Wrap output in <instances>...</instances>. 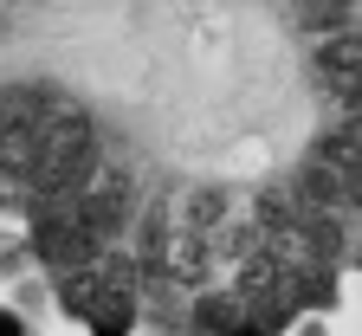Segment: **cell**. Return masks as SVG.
Instances as JSON below:
<instances>
[{
    "instance_id": "1",
    "label": "cell",
    "mask_w": 362,
    "mask_h": 336,
    "mask_svg": "<svg viewBox=\"0 0 362 336\" xmlns=\"http://www.w3.org/2000/svg\"><path fill=\"white\" fill-rule=\"evenodd\" d=\"M104 149H98V123H90L78 104H59L45 117V136H39V168L26 175V187L39 201H71L78 187L98 175Z\"/></svg>"
},
{
    "instance_id": "2",
    "label": "cell",
    "mask_w": 362,
    "mask_h": 336,
    "mask_svg": "<svg viewBox=\"0 0 362 336\" xmlns=\"http://www.w3.org/2000/svg\"><path fill=\"white\" fill-rule=\"evenodd\" d=\"M71 220L98 239V246H110V239L136 220V175L123 162H98V175L71 195Z\"/></svg>"
},
{
    "instance_id": "3",
    "label": "cell",
    "mask_w": 362,
    "mask_h": 336,
    "mask_svg": "<svg viewBox=\"0 0 362 336\" xmlns=\"http://www.w3.org/2000/svg\"><path fill=\"white\" fill-rule=\"evenodd\" d=\"M33 253H39V265H52V272H84L104 246L71 220V201H39L33 195Z\"/></svg>"
},
{
    "instance_id": "4",
    "label": "cell",
    "mask_w": 362,
    "mask_h": 336,
    "mask_svg": "<svg viewBox=\"0 0 362 336\" xmlns=\"http://www.w3.org/2000/svg\"><path fill=\"white\" fill-rule=\"evenodd\" d=\"M356 65H362V39H356V26H349V33H330V45L317 52V78L337 91L343 117H356Z\"/></svg>"
},
{
    "instance_id": "5",
    "label": "cell",
    "mask_w": 362,
    "mask_h": 336,
    "mask_svg": "<svg viewBox=\"0 0 362 336\" xmlns=\"http://www.w3.org/2000/svg\"><path fill=\"white\" fill-rule=\"evenodd\" d=\"M168 239H175V207L168 201H149L143 214H136V272H143V278H162Z\"/></svg>"
},
{
    "instance_id": "6",
    "label": "cell",
    "mask_w": 362,
    "mask_h": 336,
    "mask_svg": "<svg viewBox=\"0 0 362 336\" xmlns=\"http://www.w3.org/2000/svg\"><path fill=\"white\" fill-rule=\"evenodd\" d=\"M252 226L265 246H291V226H298V201H291V187H259V201H252Z\"/></svg>"
},
{
    "instance_id": "7",
    "label": "cell",
    "mask_w": 362,
    "mask_h": 336,
    "mask_svg": "<svg viewBox=\"0 0 362 336\" xmlns=\"http://www.w3.org/2000/svg\"><path fill=\"white\" fill-rule=\"evenodd\" d=\"M291 26L298 33H349L356 0H291Z\"/></svg>"
},
{
    "instance_id": "8",
    "label": "cell",
    "mask_w": 362,
    "mask_h": 336,
    "mask_svg": "<svg viewBox=\"0 0 362 336\" xmlns=\"http://www.w3.org/2000/svg\"><path fill=\"white\" fill-rule=\"evenodd\" d=\"M226 214H233V195H226V187H194V195L181 201V220H175V226H188V233H220Z\"/></svg>"
},
{
    "instance_id": "9",
    "label": "cell",
    "mask_w": 362,
    "mask_h": 336,
    "mask_svg": "<svg viewBox=\"0 0 362 336\" xmlns=\"http://www.w3.org/2000/svg\"><path fill=\"white\" fill-rule=\"evenodd\" d=\"M317 162H330V168H356V156H362V129H356V117H337L324 136H317V149H310Z\"/></svg>"
},
{
    "instance_id": "10",
    "label": "cell",
    "mask_w": 362,
    "mask_h": 336,
    "mask_svg": "<svg viewBox=\"0 0 362 336\" xmlns=\"http://www.w3.org/2000/svg\"><path fill=\"white\" fill-rule=\"evenodd\" d=\"M90 336H129V323H136V291H104L98 304H90Z\"/></svg>"
},
{
    "instance_id": "11",
    "label": "cell",
    "mask_w": 362,
    "mask_h": 336,
    "mask_svg": "<svg viewBox=\"0 0 362 336\" xmlns=\"http://www.w3.org/2000/svg\"><path fill=\"white\" fill-rule=\"evenodd\" d=\"M194 330L201 336H233V323H240V298L226 291V298H194Z\"/></svg>"
},
{
    "instance_id": "12",
    "label": "cell",
    "mask_w": 362,
    "mask_h": 336,
    "mask_svg": "<svg viewBox=\"0 0 362 336\" xmlns=\"http://www.w3.org/2000/svg\"><path fill=\"white\" fill-rule=\"evenodd\" d=\"M98 298H104V284H98V272H90V265H84V272H65V311H71V317H90V304H98Z\"/></svg>"
},
{
    "instance_id": "13",
    "label": "cell",
    "mask_w": 362,
    "mask_h": 336,
    "mask_svg": "<svg viewBox=\"0 0 362 336\" xmlns=\"http://www.w3.org/2000/svg\"><path fill=\"white\" fill-rule=\"evenodd\" d=\"M0 336H26V323H20L13 311H0Z\"/></svg>"
}]
</instances>
